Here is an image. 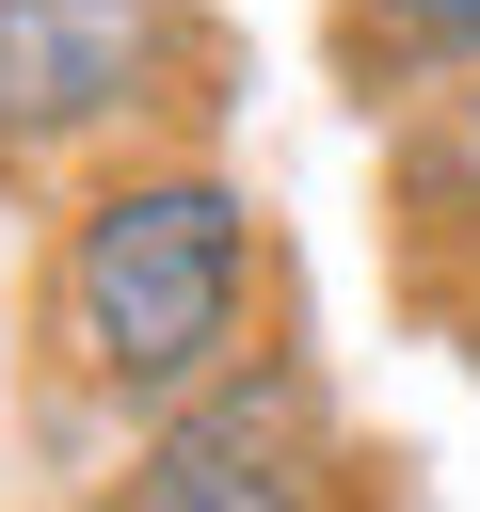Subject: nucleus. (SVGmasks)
<instances>
[{
    "instance_id": "f257e3e1",
    "label": "nucleus",
    "mask_w": 480,
    "mask_h": 512,
    "mask_svg": "<svg viewBox=\"0 0 480 512\" xmlns=\"http://www.w3.org/2000/svg\"><path fill=\"white\" fill-rule=\"evenodd\" d=\"M256 288H272L256 192L208 144L112 160L96 192H64V240H48V368L96 432L144 448L224 368H256Z\"/></svg>"
},
{
    "instance_id": "f03ea898",
    "label": "nucleus",
    "mask_w": 480,
    "mask_h": 512,
    "mask_svg": "<svg viewBox=\"0 0 480 512\" xmlns=\"http://www.w3.org/2000/svg\"><path fill=\"white\" fill-rule=\"evenodd\" d=\"M224 80L208 0H0V176L96 192L112 160H160Z\"/></svg>"
},
{
    "instance_id": "7ed1b4c3",
    "label": "nucleus",
    "mask_w": 480,
    "mask_h": 512,
    "mask_svg": "<svg viewBox=\"0 0 480 512\" xmlns=\"http://www.w3.org/2000/svg\"><path fill=\"white\" fill-rule=\"evenodd\" d=\"M96 512H336V400L304 352L224 368L192 416H160L128 448V480Z\"/></svg>"
},
{
    "instance_id": "20e7f679",
    "label": "nucleus",
    "mask_w": 480,
    "mask_h": 512,
    "mask_svg": "<svg viewBox=\"0 0 480 512\" xmlns=\"http://www.w3.org/2000/svg\"><path fill=\"white\" fill-rule=\"evenodd\" d=\"M336 48L368 96H448L480 80V0H336Z\"/></svg>"
},
{
    "instance_id": "39448f33",
    "label": "nucleus",
    "mask_w": 480,
    "mask_h": 512,
    "mask_svg": "<svg viewBox=\"0 0 480 512\" xmlns=\"http://www.w3.org/2000/svg\"><path fill=\"white\" fill-rule=\"evenodd\" d=\"M400 192H416L432 224H480V80H448V96L400 128Z\"/></svg>"
},
{
    "instance_id": "423d86ee",
    "label": "nucleus",
    "mask_w": 480,
    "mask_h": 512,
    "mask_svg": "<svg viewBox=\"0 0 480 512\" xmlns=\"http://www.w3.org/2000/svg\"><path fill=\"white\" fill-rule=\"evenodd\" d=\"M464 336H480V272H464Z\"/></svg>"
}]
</instances>
